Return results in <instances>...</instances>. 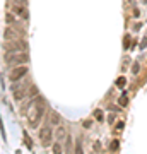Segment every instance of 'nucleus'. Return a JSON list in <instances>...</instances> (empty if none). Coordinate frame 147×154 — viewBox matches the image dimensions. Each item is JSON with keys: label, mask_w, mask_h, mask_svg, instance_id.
Instances as JSON below:
<instances>
[{"label": "nucleus", "mask_w": 147, "mask_h": 154, "mask_svg": "<svg viewBox=\"0 0 147 154\" xmlns=\"http://www.w3.org/2000/svg\"><path fill=\"white\" fill-rule=\"evenodd\" d=\"M147 46V38H144L142 41H140V48H146Z\"/></svg>", "instance_id": "19"}, {"label": "nucleus", "mask_w": 147, "mask_h": 154, "mask_svg": "<svg viewBox=\"0 0 147 154\" xmlns=\"http://www.w3.org/2000/svg\"><path fill=\"white\" fill-rule=\"evenodd\" d=\"M96 118H98V120H103V115H101L99 111H96Z\"/></svg>", "instance_id": "20"}, {"label": "nucleus", "mask_w": 147, "mask_h": 154, "mask_svg": "<svg viewBox=\"0 0 147 154\" xmlns=\"http://www.w3.org/2000/svg\"><path fill=\"white\" fill-rule=\"evenodd\" d=\"M28 74V69L24 67V65H17L15 69L10 70V74H9V79L12 81V82H17V81H21L22 77Z\"/></svg>", "instance_id": "4"}, {"label": "nucleus", "mask_w": 147, "mask_h": 154, "mask_svg": "<svg viewBox=\"0 0 147 154\" xmlns=\"http://www.w3.org/2000/svg\"><path fill=\"white\" fill-rule=\"evenodd\" d=\"M26 96H28V94H26V89H24V87H21V91H19V89H15L14 91L15 101H22V99H26Z\"/></svg>", "instance_id": "8"}, {"label": "nucleus", "mask_w": 147, "mask_h": 154, "mask_svg": "<svg viewBox=\"0 0 147 154\" xmlns=\"http://www.w3.org/2000/svg\"><path fill=\"white\" fill-rule=\"evenodd\" d=\"M4 38H5L7 41H12V40H21L19 33H15L14 29H10V28H7L5 31H4Z\"/></svg>", "instance_id": "6"}, {"label": "nucleus", "mask_w": 147, "mask_h": 154, "mask_svg": "<svg viewBox=\"0 0 147 154\" xmlns=\"http://www.w3.org/2000/svg\"><path fill=\"white\" fill-rule=\"evenodd\" d=\"M14 12H15V14H19V15H22L24 19H28V10H26V5H15Z\"/></svg>", "instance_id": "9"}, {"label": "nucleus", "mask_w": 147, "mask_h": 154, "mask_svg": "<svg viewBox=\"0 0 147 154\" xmlns=\"http://www.w3.org/2000/svg\"><path fill=\"white\" fill-rule=\"evenodd\" d=\"M118 147H120L118 140H113V142H111V146H110V149H111V151H116V149H118Z\"/></svg>", "instance_id": "15"}, {"label": "nucleus", "mask_w": 147, "mask_h": 154, "mask_svg": "<svg viewBox=\"0 0 147 154\" xmlns=\"http://www.w3.org/2000/svg\"><path fill=\"white\" fill-rule=\"evenodd\" d=\"M5 21L10 22V24H17V19H15L12 14H7V15H5Z\"/></svg>", "instance_id": "12"}, {"label": "nucleus", "mask_w": 147, "mask_h": 154, "mask_svg": "<svg viewBox=\"0 0 147 154\" xmlns=\"http://www.w3.org/2000/svg\"><path fill=\"white\" fill-rule=\"evenodd\" d=\"M43 113H45V99L39 98L34 103L33 113L29 115V125L33 127V128H34V127H38V122H39V118L43 117Z\"/></svg>", "instance_id": "1"}, {"label": "nucleus", "mask_w": 147, "mask_h": 154, "mask_svg": "<svg viewBox=\"0 0 147 154\" xmlns=\"http://www.w3.org/2000/svg\"><path fill=\"white\" fill-rule=\"evenodd\" d=\"M4 50L5 51H24L26 50V43L21 41V40H12V41H7L4 45Z\"/></svg>", "instance_id": "3"}, {"label": "nucleus", "mask_w": 147, "mask_h": 154, "mask_svg": "<svg viewBox=\"0 0 147 154\" xmlns=\"http://www.w3.org/2000/svg\"><path fill=\"white\" fill-rule=\"evenodd\" d=\"M139 70H140V65H139V63H133L132 72H133V74H139Z\"/></svg>", "instance_id": "16"}, {"label": "nucleus", "mask_w": 147, "mask_h": 154, "mask_svg": "<svg viewBox=\"0 0 147 154\" xmlns=\"http://www.w3.org/2000/svg\"><path fill=\"white\" fill-rule=\"evenodd\" d=\"M33 105V101H31V99H29V101H26V103H24V105L21 106V115H26V113H28V110H29V106Z\"/></svg>", "instance_id": "11"}, {"label": "nucleus", "mask_w": 147, "mask_h": 154, "mask_svg": "<svg viewBox=\"0 0 147 154\" xmlns=\"http://www.w3.org/2000/svg\"><path fill=\"white\" fill-rule=\"evenodd\" d=\"M63 139H65V128L62 125H58V128H56V140L62 142Z\"/></svg>", "instance_id": "10"}, {"label": "nucleus", "mask_w": 147, "mask_h": 154, "mask_svg": "<svg viewBox=\"0 0 147 154\" xmlns=\"http://www.w3.org/2000/svg\"><path fill=\"white\" fill-rule=\"evenodd\" d=\"M12 2H14L15 5H26V4H28L26 0H12Z\"/></svg>", "instance_id": "17"}, {"label": "nucleus", "mask_w": 147, "mask_h": 154, "mask_svg": "<svg viewBox=\"0 0 147 154\" xmlns=\"http://www.w3.org/2000/svg\"><path fill=\"white\" fill-rule=\"evenodd\" d=\"M125 82H127L125 77H120L118 81H116V86H118V87H123V86H125Z\"/></svg>", "instance_id": "14"}, {"label": "nucleus", "mask_w": 147, "mask_h": 154, "mask_svg": "<svg viewBox=\"0 0 147 154\" xmlns=\"http://www.w3.org/2000/svg\"><path fill=\"white\" fill-rule=\"evenodd\" d=\"M53 151H55V153H60V151H62V146H60V144H55V146H53Z\"/></svg>", "instance_id": "18"}, {"label": "nucleus", "mask_w": 147, "mask_h": 154, "mask_svg": "<svg viewBox=\"0 0 147 154\" xmlns=\"http://www.w3.org/2000/svg\"><path fill=\"white\" fill-rule=\"evenodd\" d=\"M5 62L7 65H21V63L29 62V56L24 51H9L5 53Z\"/></svg>", "instance_id": "2"}, {"label": "nucleus", "mask_w": 147, "mask_h": 154, "mask_svg": "<svg viewBox=\"0 0 147 154\" xmlns=\"http://www.w3.org/2000/svg\"><path fill=\"white\" fill-rule=\"evenodd\" d=\"M39 139H41L43 146H50L51 144V128H50V123H46L39 130Z\"/></svg>", "instance_id": "5"}, {"label": "nucleus", "mask_w": 147, "mask_h": 154, "mask_svg": "<svg viewBox=\"0 0 147 154\" xmlns=\"http://www.w3.org/2000/svg\"><path fill=\"white\" fill-rule=\"evenodd\" d=\"M46 123H50V125H60V115L56 111H50V118Z\"/></svg>", "instance_id": "7"}, {"label": "nucleus", "mask_w": 147, "mask_h": 154, "mask_svg": "<svg viewBox=\"0 0 147 154\" xmlns=\"http://www.w3.org/2000/svg\"><path fill=\"white\" fill-rule=\"evenodd\" d=\"M127 103H128L127 94H121V96H120V105H121V106H127Z\"/></svg>", "instance_id": "13"}]
</instances>
